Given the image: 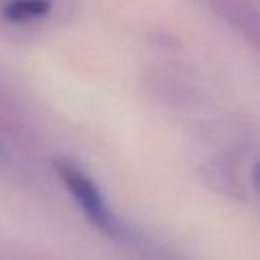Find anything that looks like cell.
Returning a JSON list of instances; mask_svg holds the SVG:
<instances>
[{
	"label": "cell",
	"mask_w": 260,
	"mask_h": 260,
	"mask_svg": "<svg viewBox=\"0 0 260 260\" xmlns=\"http://www.w3.org/2000/svg\"><path fill=\"white\" fill-rule=\"evenodd\" d=\"M57 175L63 181L65 189L71 193V197L75 199V203L79 205V209L85 213V217L100 230L104 232H114V219L112 213L98 189V185L75 165L67 162V160H57L55 162Z\"/></svg>",
	"instance_id": "1"
},
{
	"label": "cell",
	"mask_w": 260,
	"mask_h": 260,
	"mask_svg": "<svg viewBox=\"0 0 260 260\" xmlns=\"http://www.w3.org/2000/svg\"><path fill=\"white\" fill-rule=\"evenodd\" d=\"M51 8L49 0H14L6 4L4 8V18L12 22H26L37 16L47 14Z\"/></svg>",
	"instance_id": "2"
},
{
	"label": "cell",
	"mask_w": 260,
	"mask_h": 260,
	"mask_svg": "<svg viewBox=\"0 0 260 260\" xmlns=\"http://www.w3.org/2000/svg\"><path fill=\"white\" fill-rule=\"evenodd\" d=\"M256 183H258V189H260V165L256 167Z\"/></svg>",
	"instance_id": "3"
}]
</instances>
